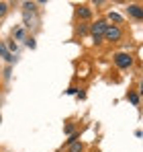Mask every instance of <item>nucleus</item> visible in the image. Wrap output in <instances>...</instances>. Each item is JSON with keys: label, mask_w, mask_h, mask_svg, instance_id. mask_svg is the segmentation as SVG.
Here are the masks:
<instances>
[{"label": "nucleus", "mask_w": 143, "mask_h": 152, "mask_svg": "<svg viewBox=\"0 0 143 152\" xmlns=\"http://www.w3.org/2000/svg\"><path fill=\"white\" fill-rule=\"evenodd\" d=\"M4 45H6V50L10 51L12 56H19V50H21V48H19V43H17V41H14L12 37H8V39H4Z\"/></svg>", "instance_id": "10"}, {"label": "nucleus", "mask_w": 143, "mask_h": 152, "mask_svg": "<svg viewBox=\"0 0 143 152\" xmlns=\"http://www.w3.org/2000/svg\"><path fill=\"white\" fill-rule=\"evenodd\" d=\"M113 64L119 70H131L133 64H135V58H133L131 51H115L113 53Z\"/></svg>", "instance_id": "2"}, {"label": "nucleus", "mask_w": 143, "mask_h": 152, "mask_svg": "<svg viewBox=\"0 0 143 152\" xmlns=\"http://www.w3.org/2000/svg\"><path fill=\"white\" fill-rule=\"evenodd\" d=\"M88 25H90V23H80V25H76L74 35H76V37H84V35H88Z\"/></svg>", "instance_id": "12"}, {"label": "nucleus", "mask_w": 143, "mask_h": 152, "mask_svg": "<svg viewBox=\"0 0 143 152\" xmlns=\"http://www.w3.org/2000/svg\"><path fill=\"white\" fill-rule=\"evenodd\" d=\"M80 91V86H76V84H70L68 86V91H66V95H70V97H76V93Z\"/></svg>", "instance_id": "19"}, {"label": "nucleus", "mask_w": 143, "mask_h": 152, "mask_svg": "<svg viewBox=\"0 0 143 152\" xmlns=\"http://www.w3.org/2000/svg\"><path fill=\"white\" fill-rule=\"evenodd\" d=\"M74 132H78V129H76V124H74L72 119H68V121L64 124V134H66V136H72Z\"/></svg>", "instance_id": "13"}, {"label": "nucleus", "mask_w": 143, "mask_h": 152, "mask_svg": "<svg viewBox=\"0 0 143 152\" xmlns=\"http://www.w3.org/2000/svg\"><path fill=\"white\" fill-rule=\"evenodd\" d=\"M104 21H106L108 25H119V27H123V23H125V17H123V15H119L117 10H108Z\"/></svg>", "instance_id": "7"}, {"label": "nucleus", "mask_w": 143, "mask_h": 152, "mask_svg": "<svg viewBox=\"0 0 143 152\" xmlns=\"http://www.w3.org/2000/svg\"><path fill=\"white\" fill-rule=\"evenodd\" d=\"M106 27H108V23L104 19H96V21H92L88 25V33H90L94 45H102L104 43V31H106Z\"/></svg>", "instance_id": "1"}, {"label": "nucleus", "mask_w": 143, "mask_h": 152, "mask_svg": "<svg viewBox=\"0 0 143 152\" xmlns=\"http://www.w3.org/2000/svg\"><path fill=\"white\" fill-rule=\"evenodd\" d=\"M123 37H125V29L119 25H108L104 31V41H108V43H119L123 41Z\"/></svg>", "instance_id": "5"}, {"label": "nucleus", "mask_w": 143, "mask_h": 152, "mask_svg": "<svg viewBox=\"0 0 143 152\" xmlns=\"http://www.w3.org/2000/svg\"><path fill=\"white\" fill-rule=\"evenodd\" d=\"M27 35H29V33L25 31L23 25H14V27H12V31H10V37H12L14 41H25Z\"/></svg>", "instance_id": "8"}, {"label": "nucleus", "mask_w": 143, "mask_h": 152, "mask_svg": "<svg viewBox=\"0 0 143 152\" xmlns=\"http://www.w3.org/2000/svg\"><path fill=\"white\" fill-rule=\"evenodd\" d=\"M125 99L131 103V105L139 107V105H141V88H137V91H129V93L125 95Z\"/></svg>", "instance_id": "9"}, {"label": "nucleus", "mask_w": 143, "mask_h": 152, "mask_svg": "<svg viewBox=\"0 0 143 152\" xmlns=\"http://www.w3.org/2000/svg\"><path fill=\"white\" fill-rule=\"evenodd\" d=\"M74 12H76V19H80V23H90L92 17H94V8L86 2L82 4H76L74 6Z\"/></svg>", "instance_id": "4"}, {"label": "nucleus", "mask_w": 143, "mask_h": 152, "mask_svg": "<svg viewBox=\"0 0 143 152\" xmlns=\"http://www.w3.org/2000/svg\"><path fill=\"white\" fill-rule=\"evenodd\" d=\"M78 140H80V129H78V132H74L72 136H68V140L64 142V148H68V146H72V144H74V142H78Z\"/></svg>", "instance_id": "14"}, {"label": "nucleus", "mask_w": 143, "mask_h": 152, "mask_svg": "<svg viewBox=\"0 0 143 152\" xmlns=\"http://www.w3.org/2000/svg\"><path fill=\"white\" fill-rule=\"evenodd\" d=\"M23 43H25V48H29V50H37V41H35V37H33V35H27Z\"/></svg>", "instance_id": "15"}, {"label": "nucleus", "mask_w": 143, "mask_h": 152, "mask_svg": "<svg viewBox=\"0 0 143 152\" xmlns=\"http://www.w3.org/2000/svg\"><path fill=\"white\" fill-rule=\"evenodd\" d=\"M23 15V27L25 31H39V25H41V19H39V12H29V10H21Z\"/></svg>", "instance_id": "3"}, {"label": "nucleus", "mask_w": 143, "mask_h": 152, "mask_svg": "<svg viewBox=\"0 0 143 152\" xmlns=\"http://www.w3.org/2000/svg\"><path fill=\"white\" fill-rule=\"evenodd\" d=\"M8 10H10V6H8V2H0V21L8 15Z\"/></svg>", "instance_id": "17"}, {"label": "nucleus", "mask_w": 143, "mask_h": 152, "mask_svg": "<svg viewBox=\"0 0 143 152\" xmlns=\"http://www.w3.org/2000/svg\"><path fill=\"white\" fill-rule=\"evenodd\" d=\"M0 124H2V115H0Z\"/></svg>", "instance_id": "22"}, {"label": "nucleus", "mask_w": 143, "mask_h": 152, "mask_svg": "<svg viewBox=\"0 0 143 152\" xmlns=\"http://www.w3.org/2000/svg\"><path fill=\"white\" fill-rule=\"evenodd\" d=\"M102 4H104L102 0H94V2H90V6H102Z\"/></svg>", "instance_id": "21"}, {"label": "nucleus", "mask_w": 143, "mask_h": 152, "mask_svg": "<svg viewBox=\"0 0 143 152\" xmlns=\"http://www.w3.org/2000/svg\"><path fill=\"white\" fill-rule=\"evenodd\" d=\"M10 76H12V66H4V70H2V78L8 82V80H10Z\"/></svg>", "instance_id": "18"}, {"label": "nucleus", "mask_w": 143, "mask_h": 152, "mask_svg": "<svg viewBox=\"0 0 143 152\" xmlns=\"http://www.w3.org/2000/svg\"><path fill=\"white\" fill-rule=\"evenodd\" d=\"M125 15H127L129 19L141 23L143 21V6L139 2H131V4H127V8H125Z\"/></svg>", "instance_id": "6"}, {"label": "nucleus", "mask_w": 143, "mask_h": 152, "mask_svg": "<svg viewBox=\"0 0 143 152\" xmlns=\"http://www.w3.org/2000/svg\"><path fill=\"white\" fill-rule=\"evenodd\" d=\"M76 99H78V101H86V88H80V91L76 93Z\"/></svg>", "instance_id": "20"}, {"label": "nucleus", "mask_w": 143, "mask_h": 152, "mask_svg": "<svg viewBox=\"0 0 143 152\" xmlns=\"http://www.w3.org/2000/svg\"><path fill=\"white\" fill-rule=\"evenodd\" d=\"M21 6H23V10H29V12H39L37 2H23Z\"/></svg>", "instance_id": "16"}, {"label": "nucleus", "mask_w": 143, "mask_h": 152, "mask_svg": "<svg viewBox=\"0 0 143 152\" xmlns=\"http://www.w3.org/2000/svg\"><path fill=\"white\" fill-rule=\"evenodd\" d=\"M84 150H86V144H84L82 140L74 142L72 146H68V148H66V152H84Z\"/></svg>", "instance_id": "11"}]
</instances>
